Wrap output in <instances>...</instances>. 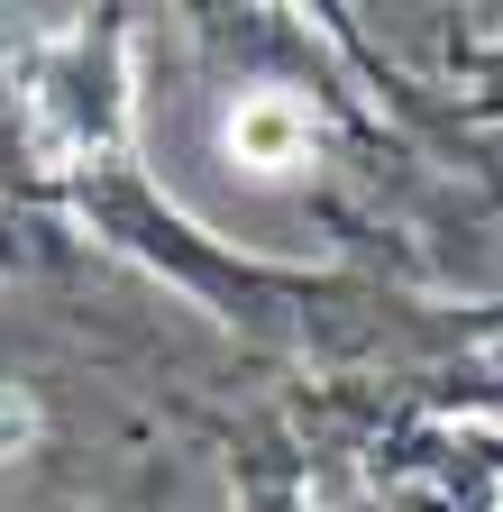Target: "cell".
<instances>
[{
    "label": "cell",
    "mask_w": 503,
    "mask_h": 512,
    "mask_svg": "<svg viewBox=\"0 0 503 512\" xmlns=\"http://www.w3.org/2000/svg\"><path fill=\"white\" fill-rule=\"evenodd\" d=\"M302 147H311V110H302V101L257 92V101H238V110H229V156H238L247 174H284Z\"/></svg>",
    "instance_id": "1"
},
{
    "label": "cell",
    "mask_w": 503,
    "mask_h": 512,
    "mask_svg": "<svg viewBox=\"0 0 503 512\" xmlns=\"http://www.w3.org/2000/svg\"><path fill=\"white\" fill-rule=\"evenodd\" d=\"M28 439H37V403H28V394H10V384H0V458H19Z\"/></svg>",
    "instance_id": "2"
}]
</instances>
